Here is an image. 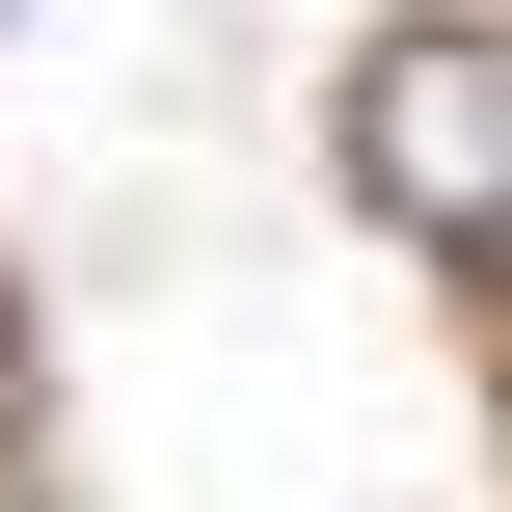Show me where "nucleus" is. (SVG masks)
<instances>
[{"label":"nucleus","mask_w":512,"mask_h":512,"mask_svg":"<svg viewBox=\"0 0 512 512\" xmlns=\"http://www.w3.org/2000/svg\"><path fill=\"white\" fill-rule=\"evenodd\" d=\"M351 162H378L405 243H512V27H405L351 81Z\"/></svg>","instance_id":"nucleus-1"}]
</instances>
